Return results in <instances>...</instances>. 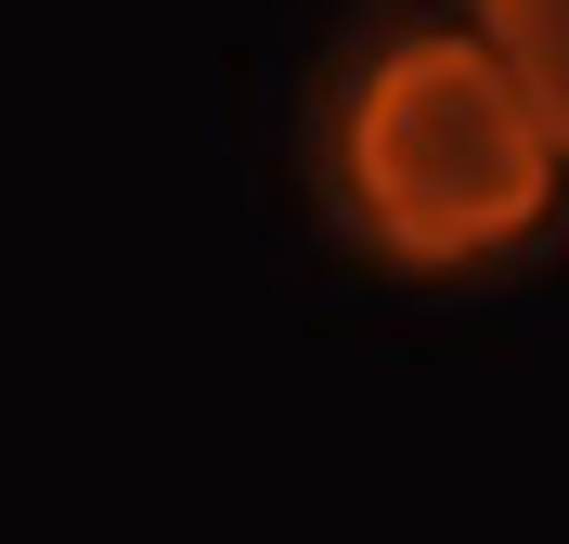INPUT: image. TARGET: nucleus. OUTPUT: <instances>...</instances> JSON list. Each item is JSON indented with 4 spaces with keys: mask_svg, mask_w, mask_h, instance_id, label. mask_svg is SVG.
Listing matches in <instances>:
<instances>
[{
    "mask_svg": "<svg viewBox=\"0 0 569 544\" xmlns=\"http://www.w3.org/2000/svg\"><path fill=\"white\" fill-rule=\"evenodd\" d=\"M557 144L466 27H389L337 91V208L389 273L479 286L557 234Z\"/></svg>",
    "mask_w": 569,
    "mask_h": 544,
    "instance_id": "f257e3e1",
    "label": "nucleus"
},
{
    "mask_svg": "<svg viewBox=\"0 0 569 544\" xmlns=\"http://www.w3.org/2000/svg\"><path fill=\"white\" fill-rule=\"evenodd\" d=\"M466 39L492 52V78L531 105V130L569 169V0H466Z\"/></svg>",
    "mask_w": 569,
    "mask_h": 544,
    "instance_id": "f03ea898",
    "label": "nucleus"
}]
</instances>
